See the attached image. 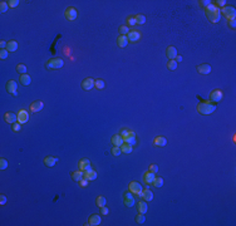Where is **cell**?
Here are the masks:
<instances>
[{"label": "cell", "instance_id": "obj_5", "mask_svg": "<svg viewBox=\"0 0 236 226\" xmlns=\"http://www.w3.org/2000/svg\"><path fill=\"white\" fill-rule=\"evenodd\" d=\"M221 15L225 16L227 20L235 19V16H236V9L234 7H223L222 10H221Z\"/></svg>", "mask_w": 236, "mask_h": 226}, {"label": "cell", "instance_id": "obj_17", "mask_svg": "<svg viewBox=\"0 0 236 226\" xmlns=\"http://www.w3.org/2000/svg\"><path fill=\"white\" fill-rule=\"evenodd\" d=\"M4 118H5V121H7L8 123L14 124L15 122L18 121V116L15 113H13V112H7V113H5V116H4Z\"/></svg>", "mask_w": 236, "mask_h": 226}, {"label": "cell", "instance_id": "obj_3", "mask_svg": "<svg viewBox=\"0 0 236 226\" xmlns=\"http://www.w3.org/2000/svg\"><path fill=\"white\" fill-rule=\"evenodd\" d=\"M121 136L123 137L124 143H128L131 146L136 144V134H135L133 131H129V130H127V128H122V131H121Z\"/></svg>", "mask_w": 236, "mask_h": 226}, {"label": "cell", "instance_id": "obj_50", "mask_svg": "<svg viewBox=\"0 0 236 226\" xmlns=\"http://www.w3.org/2000/svg\"><path fill=\"white\" fill-rule=\"evenodd\" d=\"M200 4H201L205 9H206V8L209 7V5L211 4V1H210V0H202V1H200Z\"/></svg>", "mask_w": 236, "mask_h": 226}, {"label": "cell", "instance_id": "obj_51", "mask_svg": "<svg viewBox=\"0 0 236 226\" xmlns=\"http://www.w3.org/2000/svg\"><path fill=\"white\" fill-rule=\"evenodd\" d=\"M101 213L102 215H108V213H109V210H108L106 206H103V207H101Z\"/></svg>", "mask_w": 236, "mask_h": 226}, {"label": "cell", "instance_id": "obj_14", "mask_svg": "<svg viewBox=\"0 0 236 226\" xmlns=\"http://www.w3.org/2000/svg\"><path fill=\"white\" fill-rule=\"evenodd\" d=\"M43 107H44L43 102H41V101H35V102L32 103V106H30V111L34 112V113H38L39 111L43 109Z\"/></svg>", "mask_w": 236, "mask_h": 226}, {"label": "cell", "instance_id": "obj_21", "mask_svg": "<svg viewBox=\"0 0 236 226\" xmlns=\"http://www.w3.org/2000/svg\"><path fill=\"white\" fill-rule=\"evenodd\" d=\"M112 143H113L114 146H117V147H121V146L124 143L123 137L121 136V134H114V136L112 137Z\"/></svg>", "mask_w": 236, "mask_h": 226}, {"label": "cell", "instance_id": "obj_13", "mask_svg": "<svg viewBox=\"0 0 236 226\" xmlns=\"http://www.w3.org/2000/svg\"><path fill=\"white\" fill-rule=\"evenodd\" d=\"M79 170L83 171V172H86V171H89L92 170V167H90V161L88 160V158H83V160L79 161Z\"/></svg>", "mask_w": 236, "mask_h": 226}, {"label": "cell", "instance_id": "obj_42", "mask_svg": "<svg viewBox=\"0 0 236 226\" xmlns=\"http://www.w3.org/2000/svg\"><path fill=\"white\" fill-rule=\"evenodd\" d=\"M127 23H128V25H131V27H135L136 25V18L135 16H129V18H127Z\"/></svg>", "mask_w": 236, "mask_h": 226}, {"label": "cell", "instance_id": "obj_39", "mask_svg": "<svg viewBox=\"0 0 236 226\" xmlns=\"http://www.w3.org/2000/svg\"><path fill=\"white\" fill-rule=\"evenodd\" d=\"M8 8H9V5H8L7 1H1V3H0V13H7Z\"/></svg>", "mask_w": 236, "mask_h": 226}, {"label": "cell", "instance_id": "obj_36", "mask_svg": "<svg viewBox=\"0 0 236 226\" xmlns=\"http://www.w3.org/2000/svg\"><path fill=\"white\" fill-rule=\"evenodd\" d=\"M144 221H146V217H144V213H138V215L136 216V222L137 224H144Z\"/></svg>", "mask_w": 236, "mask_h": 226}, {"label": "cell", "instance_id": "obj_27", "mask_svg": "<svg viewBox=\"0 0 236 226\" xmlns=\"http://www.w3.org/2000/svg\"><path fill=\"white\" fill-rule=\"evenodd\" d=\"M83 177H84V172H83V171H81V170L72 172V179H73L74 181H77V182H79Z\"/></svg>", "mask_w": 236, "mask_h": 226}, {"label": "cell", "instance_id": "obj_26", "mask_svg": "<svg viewBox=\"0 0 236 226\" xmlns=\"http://www.w3.org/2000/svg\"><path fill=\"white\" fill-rule=\"evenodd\" d=\"M153 143H155V146H157V147H165L167 141H166L165 137H156Z\"/></svg>", "mask_w": 236, "mask_h": 226}, {"label": "cell", "instance_id": "obj_4", "mask_svg": "<svg viewBox=\"0 0 236 226\" xmlns=\"http://www.w3.org/2000/svg\"><path fill=\"white\" fill-rule=\"evenodd\" d=\"M63 65H64V60L62 58H53V59H49L45 63V68H48V69H59V68H62Z\"/></svg>", "mask_w": 236, "mask_h": 226}, {"label": "cell", "instance_id": "obj_25", "mask_svg": "<svg viewBox=\"0 0 236 226\" xmlns=\"http://www.w3.org/2000/svg\"><path fill=\"white\" fill-rule=\"evenodd\" d=\"M84 179L88 180V181H94L97 179V172L93 171V170L86 171V172H84Z\"/></svg>", "mask_w": 236, "mask_h": 226}, {"label": "cell", "instance_id": "obj_48", "mask_svg": "<svg viewBox=\"0 0 236 226\" xmlns=\"http://www.w3.org/2000/svg\"><path fill=\"white\" fill-rule=\"evenodd\" d=\"M79 185H81V187H87V186H88V180H86V179L83 177V179L79 181Z\"/></svg>", "mask_w": 236, "mask_h": 226}, {"label": "cell", "instance_id": "obj_30", "mask_svg": "<svg viewBox=\"0 0 236 226\" xmlns=\"http://www.w3.org/2000/svg\"><path fill=\"white\" fill-rule=\"evenodd\" d=\"M20 83L23 85H29L30 83H32V78H30L29 74H21L20 76Z\"/></svg>", "mask_w": 236, "mask_h": 226}, {"label": "cell", "instance_id": "obj_45", "mask_svg": "<svg viewBox=\"0 0 236 226\" xmlns=\"http://www.w3.org/2000/svg\"><path fill=\"white\" fill-rule=\"evenodd\" d=\"M0 168H1V170H7L8 168V161L7 160H4V158L0 160Z\"/></svg>", "mask_w": 236, "mask_h": 226}, {"label": "cell", "instance_id": "obj_29", "mask_svg": "<svg viewBox=\"0 0 236 226\" xmlns=\"http://www.w3.org/2000/svg\"><path fill=\"white\" fill-rule=\"evenodd\" d=\"M7 49H8V52H9V53L15 52V50L18 49V41H15V40H10V41H8Z\"/></svg>", "mask_w": 236, "mask_h": 226}, {"label": "cell", "instance_id": "obj_11", "mask_svg": "<svg viewBox=\"0 0 236 226\" xmlns=\"http://www.w3.org/2000/svg\"><path fill=\"white\" fill-rule=\"evenodd\" d=\"M64 15H65V19L67 20H75L77 19V16H78V11L74 9V8H68L65 10V13H64Z\"/></svg>", "mask_w": 236, "mask_h": 226}, {"label": "cell", "instance_id": "obj_2", "mask_svg": "<svg viewBox=\"0 0 236 226\" xmlns=\"http://www.w3.org/2000/svg\"><path fill=\"white\" fill-rule=\"evenodd\" d=\"M216 109V104L211 102H200L197 104V112L202 116H209L211 113H214Z\"/></svg>", "mask_w": 236, "mask_h": 226}, {"label": "cell", "instance_id": "obj_54", "mask_svg": "<svg viewBox=\"0 0 236 226\" xmlns=\"http://www.w3.org/2000/svg\"><path fill=\"white\" fill-rule=\"evenodd\" d=\"M7 45H8V41H5V40L0 41V47H1V49H7Z\"/></svg>", "mask_w": 236, "mask_h": 226}, {"label": "cell", "instance_id": "obj_31", "mask_svg": "<svg viewBox=\"0 0 236 226\" xmlns=\"http://www.w3.org/2000/svg\"><path fill=\"white\" fill-rule=\"evenodd\" d=\"M121 150H122V153H132L133 146H131L128 143H123L122 146H121Z\"/></svg>", "mask_w": 236, "mask_h": 226}, {"label": "cell", "instance_id": "obj_47", "mask_svg": "<svg viewBox=\"0 0 236 226\" xmlns=\"http://www.w3.org/2000/svg\"><path fill=\"white\" fill-rule=\"evenodd\" d=\"M149 171H151V172H153V173H157V172H158V166H156V164H151Z\"/></svg>", "mask_w": 236, "mask_h": 226}, {"label": "cell", "instance_id": "obj_22", "mask_svg": "<svg viewBox=\"0 0 236 226\" xmlns=\"http://www.w3.org/2000/svg\"><path fill=\"white\" fill-rule=\"evenodd\" d=\"M156 175L153 172H151V171H147V172H144L143 175V181L146 182V184H152L153 180H155Z\"/></svg>", "mask_w": 236, "mask_h": 226}, {"label": "cell", "instance_id": "obj_38", "mask_svg": "<svg viewBox=\"0 0 236 226\" xmlns=\"http://www.w3.org/2000/svg\"><path fill=\"white\" fill-rule=\"evenodd\" d=\"M136 18V23L137 24H140V25H142V24H144V23H146V16H144V15H137V16H135Z\"/></svg>", "mask_w": 236, "mask_h": 226}, {"label": "cell", "instance_id": "obj_53", "mask_svg": "<svg viewBox=\"0 0 236 226\" xmlns=\"http://www.w3.org/2000/svg\"><path fill=\"white\" fill-rule=\"evenodd\" d=\"M7 204V197H5V195H1L0 196V205H5Z\"/></svg>", "mask_w": 236, "mask_h": 226}, {"label": "cell", "instance_id": "obj_34", "mask_svg": "<svg viewBox=\"0 0 236 226\" xmlns=\"http://www.w3.org/2000/svg\"><path fill=\"white\" fill-rule=\"evenodd\" d=\"M177 68V62L175 59H172V60H168L167 62V69L168 70H175Z\"/></svg>", "mask_w": 236, "mask_h": 226}, {"label": "cell", "instance_id": "obj_16", "mask_svg": "<svg viewBox=\"0 0 236 226\" xmlns=\"http://www.w3.org/2000/svg\"><path fill=\"white\" fill-rule=\"evenodd\" d=\"M82 87H83L84 90L92 89V88L94 87V81H93L92 78H86V79H84V81L82 82Z\"/></svg>", "mask_w": 236, "mask_h": 226}, {"label": "cell", "instance_id": "obj_55", "mask_svg": "<svg viewBox=\"0 0 236 226\" xmlns=\"http://www.w3.org/2000/svg\"><path fill=\"white\" fill-rule=\"evenodd\" d=\"M175 60H176L177 63H181V62H182V57H181V56H177L176 58H175Z\"/></svg>", "mask_w": 236, "mask_h": 226}, {"label": "cell", "instance_id": "obj_28", "mask_svg": "<svg viewBox=\"0 0 236 226\" xmlns=\"http://www.w3.org/2000/svg\"><path fill=\"white\" fill-rule=\"evenodd\" d=\"M137 210H138L140 213H146L147 210H148V206H147V204L144 202V201H140L138 205H137Z\"/></svg>", "mask_w": 236, "mask_h": 226}, {"label": "cell", "instance_id": "obj_15", "mask_svg": "<svg viewBox=\"0 0 236 226\" xmlns=\"http://www.w3.org/2000/svg\"><path fill=\"white\" fill-rule=\"evenodd\" d=\"M166 56H167V58L170 59V60L175 59V58L178 56V54H177V49L175 47H168L167 49H166Z\"/></svg>", "mask_w": 236, "mask_h": 226}, {"label": "cell", "instance_id": "obj_37", "mask_svg": "<svg viewBox=\"0 0 236 226\" xmlns=\"http://www.w3.org/2000/svg\"><path fill=\"white\" fill-rule=\"evenodd\" d=\"M16 72L21 73V74H27V67L24 64H18L16 65Z\"/></svg>", "mask_w": 236, "mask_h": 226}, {"label": "cell", "instance_id": "obj_40", "mask_svg": "<svg viewBox=\"0 0 236 226\" xmlns=\"http://www.w3.org/2000/svg\"><path fill=\"white\" fill-rule=\"evenodd\" d=\"M112 155H113V156H119V155H122V150H121V147H117V146H114V147L112 148Z\"/></svg>", "mask_w": 236, "mask_h": 226}, {"label": "cell", "instance_id": "obj_23", "mask_svg": "<svg viewBox=\"0 0 236 226\" xmlns=\"http://www.w3.org/2000/svg\"><path fill=\"white\" fill-rule=\"evenodd\" d=\"M57 162H58V158H57V157H50V156H48V157L44 158V164H45L47 167H53Z\"/></svg>", "mask_w": 236, "mask_h": 226}, {"label": "cell", "instance_id": "obj_32", "mask_svg": "<svg viewBox=\"0 0 236 226\" xmlns=\"http://www.w3.org/2000/svg\"><path fill=\"white\" fill-rule=\"evenodd\" d=\"M152 185H153L155 187H157V188H158V187H162V186H163V179H162V177H155Z\"/></svg>", "mask_w": 236, "mask_h": 226}, {"label": "cell", "instance_id": "obj_33", "mask_svg": "<svg viewBox=\"0 0 236 226\" xmlns=\"http://www.w3.org/2000/svg\"><path fill=\"white\" fill-rule=\"evenodd\" d=\"M94 87L97 89H103L106 87V83L103 79H97V81H94Z\"/></svg>", "mask_w": 236, "mask_h": 226}, {"label": "cell", "instance_id": "obj_1", "mask_svg": "<svg viewBox=\"0 0 236 226\" xmlns=\"http://www.w3.org/2000/svg\"><path fill=\"white\" fill-rule=\"evenodd\" d=\"M205 11H206V13H205L206 14V18L212 24H216L221 20V10H220V8H217L215 4H210L209 7L205 9Z\"/></svg>", "mask_w": 236, "mask_h": 226}, {"label": "cell", "instance_id": "obj_18", "mask_svg": "<svg viewBox=\"0 0 236 226\" xmlns=\"http://www.w3.org/2000/svg\"><path fill=\"white\" fill-rule=\"evenodd\" d=\"M117 45L119 48H126L128 45V38H127V35H119L117 38Z\"/></svg>", "mask_w": 236, "mask_h": 226}, {"label": "cell", "instance_id": "obj_52", "mask_svg": "<svg viewBox=\"0 0 236 226\" xmlns=\"http://www.w3.org/2000/svg\"><path fill=\"white\" fill-rule=\"evenodd\" d=\"M227 21H229V25H230V28H232V29H235V28H236V20H235V19L227 20Z\"/></svg>", "mask_w": 236, "mask_h": 226}, {"label": "cell", "instance_id": "obj_43", "mask_svg": "<svg viewBox=\"0 0 236 226\" xmlns=\"http://www.w3.org/2000/svg\"><path fill=\"white\" fill-rule=\"evenodd\" d=\"M8 5H9V8H15L19 5V0H9Z\"/></svg>", "mask_w": 236, "mask_h": 226}, {"label": "cell", "instance_id": "obj_41", "mask_svg": "<svg viewBox=\"0 0 236 226\" xmlns=\"http://www.w3.org/2000/svg\"><path fill=\"white\" fill-rule=\"evenodd\" d=\"M119 33H121V35H127L129 33V29H128V27H126V25H122L119 28Z\"/></svg>", "mask_w": 236, "mask_h": 226}, {"label": "cell", "instance_id": "obj_9", "mask_svg": "<svg viewBox=\"0 0 236 226\" xmlns=\"http://www.w3.org/2000/svg\"><path fill=\"white\" fill-rule=\"evenodd\" d=\"M7 90L11 96H18V83L15 81H9L7 83Z\"/></svg>", "mask_w": 236, "mask_h": 226}, {"label": "cell", "instance_id": "obj_24", "mask_svg": "<svg viewBox=\"0 0 236 226\" xmlns=\"http://www.w3.org/2000/svg\"><path fill=\"white\" fill-rule=\"evenodd\" d=\"M197 72L201 73V74H209V73H211V67L209 64H201L197 67Z\"/></svg>", "mask_w": 236, "mask_h": 226}, {"label": "cell", "instance_id": "obj_20", "mask_svg": "<svg viewBox=\"0 0 236 226\" xmlns=\"http://www.w3.org/2000/svg\"><path fill=\"white\" fill-rule=\"evenodd\" d=\"M101 216H98V215H92L89 217V220H88V225H90V226H98V225H101Z\"/></svg>", "mask_w": 236, "mask_h": 226}, {"label": "cell", "instance_id": "obj_7", "mask_svg": "<svg viewBox=\"0 0 236 226\" xmlns=\"http://www.w3.org/2000/svg\"><path fill=\"white\" fill-rule=\"evenodd\" d=\"M18 123L20 124H24V123H28L29 121V113L28 111H25V109H20L19 112H18Z\"/></svg>", "mask_w": 236, "mask_h": 226}, {"label": "cell", "instance_id": "obj_8", "mask_svg": "<svg viewBox=\"0 0 236 226\" xmlns=\"http://www.w3.org/2000/svg\"><path fill=\"white\" fill-rule=\"evenodd\" d=\"M129 191H131L132 193L137 195V196H141L143 190H142V186H141V184H138V182L133 181V182H131V184H129Z\"/></svg>", "mask_w": 236, "mask_h": 226}, {"label": "cell", "instance_id": "obj_35", "mask_svg": "<svg viewBox=\"0 0 236 226\" xmlns=\"http://www.w3.org/2000/svg\"><path fill=\"white\" fill-rule=\"evenodd\" d=\"M95 202H97V206L103 207V206H106L107 201H106V197H103V196H98V197H97V200H95Z\"/></svg>", "mask_w": 236, "mask_h": 226}, {"label": "cell", "instance_id": "obj_46", "mask_svg": "<svg viewBox=\"0 0 236 226\" xmlns=\"http://www.w3.org/2000/svg\"><path fill=\"white\" fill-rule=\"evenodd\" d=\"M215 3H216L215 5H216L217 8H220V7H222V8L226 7V0H217V1H215Z\"/></svg>", "mask_w": 236, "mask_h": 226}, {"label": "cell", "instance_id": "obj_12", "mask_svg": "<svg viewBox=\"0 0 236 226\" xmlns=\"http://www.w3.org/2000/svg\"><path fill=\"white\" fill-rule=\"evenodd\" d=\"M127 38H128V41L131 43H136L141 39V32H137V30H132L127 34Z\"/></svg>", "mask_w": 236, "mask_h": 226}, {"label": "cell", "instance_id": "obj_10", "mask_svg": "<svg viewBox=\"0 0 236 226\" xmlns=\"http://www.w3.org/2000/svg\"><path fill=\"white\" fill-rule=\"evenodd\" d=\"M123 201H124V205L127 206V207H132V206H135V199H133V195H132V192L129 191H127L124 195H123Z\"/></svg>", "mask_w": 236, "mask_h": 226}, {"label": "cell", "instance_id": "obj_44", "mask_svg": "<svg viewBox=\"0 0 236 226\" xmlns=\"http://www.w3.org/2000/svg\"><path fill=\"white\" fill-rule=\"evenodd\" d=\"M8 56H9L8 49H1V50H0V58H1V59H7Z\"/></svg>", "mask_w": 236, "mask_h": 226}, {"label": "cell", "instance_id": "obj_6", "mask_svg": "<svg viewBox=\"0 0 236 226\" xmlns=\"http://www.w3.org/2000/svg\"><path fill=\"white\" fill-rule=\"evenodd\" d=\"M222 98H223V93H222V90H220V89H215V90H212V92L210 93V99H211V102H214V103H219Z\"/></svg>", "mask_w": 236, "mask_h": 226}, {"label": "cell", "instance_id": "obj_49", "mask_svg": "<svg viewBox=\"0 0 236 226\" xmlns=\"http://www.w3.org/2000/svg\"><path fill=\"white\" fill-rule=\"evenodd\" d=\"M20 128H21V124H20V123H14V124H13V131H14V132H19Z\"/></svg>", "mask_w": 236, "mask_h": 226}, {"label": "cell", "instance_id": "obj_19", "mask_svg": "<svg viewBox=\"0 0 236 226\" xmlns=\"http://www.w3.org/2000/svg\"><path fill=\"white\" fill-rule=\"evenodd\" d=\"M141 197H142L144 201H147V202H149V201H152V199H153V192L151 191L149 188H146V190H143V191H142Z\"/></svg>", "mask_w": 236, "mask_h": 226}]
</instances>
